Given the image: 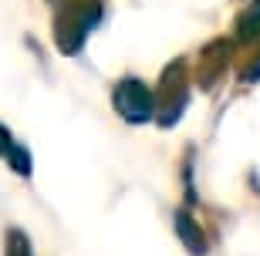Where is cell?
Masks as SVG:
<instances>
[{"label": "cell", "mask_w": 260, "mask_h": 256, "mask_svg": "<svg viewBox=\"0 0 260 256\" xmlns=\"http://www.w3.org/2000/svg\"><path fill=\"white\" fill-rule=\"evenodd\" d=\"M173 229H176V236L183 239V246H186L189 256H206V253H210L206 229L200 226V219H196L189 209H176V212H173Z\"/></svg>", "instance_id": "obj_5"}, {"label": "cell", "mask_w": 260, "mask_h": 256, "mask_svg": "<svg viewBox=\"0 0 260 256\" xmlns=\"http://www.w3.org/2000/svg\"><path fill=\"white\" fill-rule=\"evenodd\" d=\"M230 51H233V41H213V44H206V48L200 51V67H196V81H200V88L210 91V88L223 78L226 61H230Z\"/></svg>", "instance_id": "obj_4"}, {"label": "cell", "mask_w": 260, "mask_h": 256, "mask_svg": "<svg viewBox=\"0 0 260 256\" xmlns=\"http://www.w3.org/2000/svg\"><path fill=\"white\" fill-rule=\"evenodd\" d=\"M152 104L155 115L152 122L159 128H173L179 118H183L186 104H189V71H186V57H176L173 64L162 71L159 85L152 91Z\"/></svg>", "instance_id": "obj_2"}, {"label": "cell", "mask_w": 260, "mask_h": 256, "mask_svg": "<svg viewBox=\"0 0 260 256\" xmlns=\"http://www.w3.org/2000/svg\"><path fill=\"white\" fill-rule=\"evenodd\" d=\"M4 162H7L10 169L17 172V175H24L27 179L30 172H34V162H30V152H27V145H20V142H14L7 149V155H4Z\"/></svg>", "instance_id": "obj_8"}, {"label": "cell", "mask_w": 260, "mask_h": 256, "mask_svg": "<svg viewBox=\"0 0 260 256\" xmlns=\"http://www.w3.org/2000/svg\"><path fill=\"white\" fill-rule=\"evenodd\" d=\"M58 4L61 10L54 24V44L61 48V54H78L102 20V4L98 0H58Z\"/></svg>", "instance_id": "obj_1"}, {"label": "cell", "mask_w": 260, "mask_h": 256, "mask_svg": "<svg viewBox=\"0 0 260 256\" xmlns=\"http://www.w3.org/2000/svg\"><path fill=\"white\" fill-rule=\"evenodd\" d=\"M257 78H260V54H257V61H250L243 67V81H257Z\"/></svg>", "instance_id": "obj_9"}, {"label": "cell", "mask_w": 260, "mask_h": 256, "mask_svg": "<svg viewBox=\"0 0 260 256\" xmlns=\"http://www.w3.org/2000/svg\"><path fill=\"white\" fill-rule=\"evenodd\" d=\"M4 256H34L30 239L20 226H7V233H4Z\"/></svg>", "instance_id": "obj_7"}, {"label": "cell", "mask_w": 260, "mask_h": 256, "mask_svg": "<svg viewBox=\"0 0 260 256\" xmlns=\"http://www.w3.org/2000/svg\"><path fill=\"white\" fill-rule=\"evenodd\" d=\"M115 112L125 118L128 125H149L155 115V104H152V88L145 85L142 78H122L115 85Z\"/></svg>", "instance_id": "obj_3"}, {"label": "cell", "mask_w": 260, "mask_h": 256, "mask_svg": "<svg viewBox=\"0 0 260 256\" xmlns=\"http://www.w3.org/2000/svg\"><path fill=\"white\" fill-rule=\"evenodd\" d=\"M237 41H260V0H250L237 17Z\"/></svg>", "instance_id": "obj_6"}]
</instances>
